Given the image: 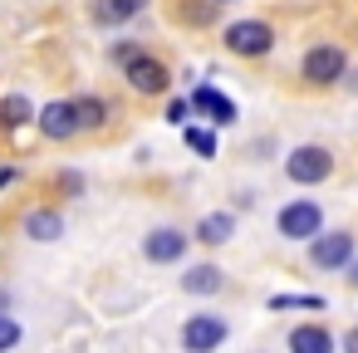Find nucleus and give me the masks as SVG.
<instances>
[{"label":"nucleus","mask_w":358,"mask_h":353,"mask_svg":"<svg viewBox=\"0 0 358 353\" xmlns=\"http://www.w3.org/2000/svg\"><path fill=\"white\" fill-rule=\"evenodd\" d=\"M55 187H59V196H84V172L64 167V172L55 177Z\"/></svg>","instance_id":"obj_21"},{"label":"nucleus","mask_w":358,"mask_h":353,"mask_svg":"<svg viewBox=\"0 0 358 353\" xmlns=\"http://www.w3.org/2000/svg\"><path fill=\"white\" fill-rule=\"evenodd\" d=\"M20 236H25V240H40V245L59 240V236H64V211H59V206H30V211L20 216Z\"/></svg>","instance_id":"obj_11"},{"label":"nucleus","mask_w":358,"mask_h":353,"mask_svg":"<svg viewBox=\"0 0 358 353\" xmlns=\"http://www.w3.org/2000/svg\"><path fill=\"white\" fill-rule=\"evenodd\" d=\"M182 353H216L226 338H231V324H226V314H211V309H201V314H187L182 319Z\"/></svg>","instance_id":"obj_6"},{"label":"nucleus","mask_w":358,"mask_h":353,"mask_svg":"<svg viewBox=\"0 0 358 353\" xmlns=\"http://www.w3.org/2000/svg\"><path fill=\"white\" fill-rule=\"evenodd\" d=\"M343 89H353V94H358V69H348V74H343Z\"/></svg>","instance_id":"obj_27"},{"label":"nucleus","mask_w":358,"mask_h":353,"mask_svg":"<svg viewBox=\"0 0 358 353\" xmlns=\"http://www.w3.org/2000/svg\"><path fill=\"white\" fill-rule=\"evenodd\" d=\"M187 245H192V236H187L182 226H152V231L143 236V260H152V265H177V260L187 255Z\"/></svg>","instance_id":"obj_10"},{"label":"nucleus","mask_w":358,"mask_h":353,"mask_svg":"<svg viewBox=\"0 0 358 353\" xmlns=\"http://www.w3.org/2000/svg\"><path fill=\"white\" fill-rule=\"evenodd\" d=\"M143 10H148V0H94V6H89V20L103 25V30H118V25L138 20Z\"/></svg>","instance_id":"obj_13"},{"label":"nucleus","mask_w":358,"mask_h":353,"mask_svg":"<svg viewBox=\"0 0 358 353\" xmlns=\"http://www.w3.org/2000/svg\"><path fill=\"white\" fill-rule=\"evenodd\" d=\"M231 236H236V211H206L192 226V240H201V245H226Z\"/></svg>","instance_id":"obj_17"},{"label":"nucleus","mask_w":358,"mask_h":353,"mask_svg":"<svg viewBox=\"0 0 358 353\" xmlns=\"http://www.w3.org/2000/svg\"><path fill=\"white\" fill-rule=\"evenodd\" d=\"M343 280H348V289H358V255L343 265Z\"/></svg>","instance_id":"obj_26"},{"label":"nucleus","mask_w":358,"mask_h":353,"mask_svg":"<svg viewBox=\"0 0 358 353\" xmlns=\"http://www.w3.org/2000/svg\"><path fill=\"white\" fill-rule=\"evenodd\" d=\"M211 6H236V0H211Z\"/></svg>","instance_id":"obj_29"},{"label":"nucleus","mask_w":358,"mask_h":353,"mask_svg":"<svg viewBox=\"0 0 358 353\" xmlns=\"http://www.w3.org/2000/svg\"><path fill=\"white\" fill-rule=\"evenodd\" d=\"M270 309H324L319 294H270Z\"/></svg>","instance_id":"obj_20"},{"label":"nucleus","mask_w":358,"mask_h":353,"mask_svg":"<svg viewBox=\"0 0 358 353\" xmlns=\"http://www.w3.org/2000/svg\"><path fill=\"white\" fill-rule=\"evenodd\" d=\"M167 123H177V128H187V118H192V103L187 99H167V113H162Z\"/></svg>","instance_id":"obj_23"},{"label":"nucleus","mask_w":358,"mask_h":353,"mask_svg":"<svg viewBox=\"0 0 358 353\" xmlns=\"http://www.w3.org/2000/svg\"><path fill=\"white\" fill-rule=\"evenodd\" d=\"M285 348L289 353H338V338L329 333V324H294L289 329V338H285Z\"/></svg>","instance_id":"obj_12"},{"label":"nucleus","mask_w":358,"mask_h":353,"mask_svg":"<svg viewBox=\"0 0 358 353\" xmlns=\"http://www.w3.org/2000/svg\"><path fill=\"white\" fill-rule=\"evenodd\" d=\"M35 133H40L45 143H74V138H79L74 103H69V99H50L45 108H35Z\"/></svg>","instance_id":"obj_8"},{"label":"nucleus","mask_w":358,"mask_h":353,"mask_svg":"<svg viewBox=\"0 0 358 353\" xmlns=\"http://www.w3.org/2000/svg\"><path fill=\"white\" fill-rule=\"evenodd\" d=\"M35 123V103H30V94H0V133H20V128H30Z\"/></svg>","instance_id":"obj_16"},{"label":"nucleus","mask_w":358,"mask_h":353,"mask_svg":"<svg viewBox=\"0 0 358 353\" xmlns=\"http://www.w3.org/2000/svg\"><path fill=\"white\" fill-rule=\"evenodd\" d=\"M187 103H192V113L211 118V128H236V123H241V108H236L216 84H196V89L187 94Z\"/></svg>","instance_id":"obj_9"},{"label":"nucleus","mask_w":358,"mask_h":353,"mask_svg":"<svg viewBox=\"0 0 358 353\" xmlns=\"http://www.w3.org/2000/svg\"><path fill=\"white\" fill-rule=\"evenodd\" d=\"M15 182H20V167H0V192L15 187Z\"/></svg>","instance_id":"obj_25"},{"label":"nucleus","mask_w":358,"mask_h":353,"mask_svg":"<svg viewBox=\"0 0 358 353\" xmlns=\"http://www.w3.org/2000/svg\"><path fill=\"white\" fill-rule=\"evenodd\" d=\"M0 314H10V289L0 284Z\"/></svg>","instance_id":"obj_28"},{"label":"nucleus","mask_w":358,"mask_h":353,"mask_svg":"<svg viewBox=\"0 0 358 353\" xmlns=\"http://www.w3.org/2000/svg\"><path fill=\"white\" fill-rule=\"evenodd\" d=\"M280 167H285V177H289L294 187H319V182L334 177V152H329L324 143H299V147L285 152Z\"/></svg>","instance_id":"obj_2"},{"label":"nucleus","mask_w":358,"mask_h":353,"mask_svg":"<svg viewBox=\"0 0 358 353\" xmlns=\"http://www.w3.org/2000/svg\"><path fill=\"white\" fill-rule=\"evenodd\" d=\"M20 338H25L20 319H15V314H0V353H15V348H20Z\"/></svg>","instance_id":"obj_19"},{"label":"nucleus","mask_w":358,"mask_h":353,"mask_svg":"<svg viewBox=\"0 0 358 353\" xmlns=\"http://www.w3.org/2000/svg\"><path fill=\"white\" fill-rule=\"evenodd\" d=\"M275 231H280L285 240L309 245V240L324 231V206H319L314 196H289V201L275 211Z\"/></svg>","instance_id":"obj_3"},{"label":"nucleus","mask_w":358,"mask_h":353,"mask_svg":"<svg viewBox=\"0 0 358 353\" xmlns=\"http://www.w3.org/2000/svg\"><path fill=\"white\" fill-rule=\"evenodd\" d=\"M69 103H74L79 133H103V128H108V118H113V108H108V99H103V94H74Z\"/></svg>","instance_id":"obj_15"},{"label":"nucleus","mask_w":358,"mask_h":353,"mask_svg":"<svg viewBox=\"0 0 358 353\" xmlns=\"http://www.w3.org/2000/svg\"><path fill=\"white\" fill-rule=\"evenodd\" d=\"M123 84H128L133 94H143V99H162V94H172V69H167L152 50H143V55H133V59L123 64Z\"/></svg>","instance_id":"obj_5"},{"label":"nucleus","mask_w":358,"mask_h":353,"mask_svg":"<svg viewBox=\"0 0 358 353\" xmlns=\"http://www.w3.org/2000/svg\"><path fill=\"white\" fill-rule=\"evenodd\" d=\"M182 143H187L196 157H216V147H221V143H216V128H192V123L182 128Z\"/></svg>","instance_id":"obj_18"},{"label":"nucleus","mask_w":358,"mask_h":353,"mask_svg":"<svg viewBox=\"0 0 358 353\" xmlns=\"http://www.w3.org/2000/svg\"><path fill=\"white\" fill-rule=\"evenodd\" d=\"M358 255V240H353V231H319L314 240H309V265L314 270H343L348 260Z\"/></svg>","instance_id":"obj_7"},{"label":"nucleus","mask_w":358,"mask_h":353,"mask_svg":"<svg viewBox=\"0 0 358 353\" xmlns=\"http://www.w3.org/2000/svg\"><path fill=\"white\" fill-rule=\"evenodd\" d=\"M133 55H143V45H138V40H118V45H108V59H113L118 69H123Z\"/></svg>","instance_id":"obj_22"},{"label":"nucleus","mask_w":358,"mask_h":353,"mask_svg":"<svg viewBox=\"0 0 358 353\" xmlns=\"http://www.w3.org/2000/svg\"><path fill=\"white\" fill-rule=\"evenodd\" d=\"M182 289H187V294H196V299H206V294H221V289H226V270H221L216 260L187 265V270H182Z\"/></svg>","instance_id":"obj_14"},{"label":"nucleus","mask_w":358,"mask_h":353,"mask_svg":"<svg viewBox=\"0 0 358 353\" xmlns=\"http://www.w3.org/2000/svg\"><path fill=\"white\" fill-rule=\"evenodd\" d=\"M221 45L236 59H265L275 50V25H265V20H231L221 30Z\"/></svg>","instance_id":"obj_4"},{"label":"nucleus","mask_w":358,"mask_h":353,"mask_svg":"<svg viewBox=\"0 0 358 353\" xmlns=\"http://www.w3.org/2000/svg\"><path fill=\"white\" fill-rule=\"evenodd\" d=\"M343 74H348V55L338 50V45H309L304 50V59H299V79L309 84V89H338L343 84Z\"/></svg>","instance_id":"obj_1"},{"label":"nucleus","mask_w":358,"mask_h":353,"mask_svg":"<svg viewBox=\"0 0 358 353\" xmlns=\"http://www.w3.org/2000/svg\"><path fill=\"white\" fill-rule=\"evenodd\" d=\"M338 353H358V324H348V329H343V338H338Z\"/></svg>","instance_id":"obj_24"}]
</instances>
